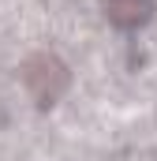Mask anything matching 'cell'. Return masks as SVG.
I'll return each mask as SVG.
<instances>
[{
  "label": "cell",
  "mask_w": 157,
  "mask_h": 161,
  "mask_svg": "<svg viewBox=\"0 0 157 161\" xmlns=\"http://www.w3.org/2000/svg\"><path fill=\"white\" fill-rule=\"evenodd\" d=\"M19 75H23L26 94H30L38 105H52V101L68 90V82H71L68 64H64L56 53H34V56H26L23 68H19Z\"/></svg>",
  "instance_id": "obj_1"
},
{
  "label": "cell",
  "mask_w": 157,
  "mask_h": 161,
  "mask_svg": "<svg viewBox=\"0 0 157 161\" xmlns=\"http://www.w3.org/2000/svg\"><path fill=\"white\" fill-rule=\"evenodd\" d=\"M101 8H105L109 23H116L123 30L142 26V23L154 15V0H101Z\"/></svg>",
  "instance_id": "obj_2"
}]
</instances>
